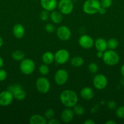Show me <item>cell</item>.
<instances>
[{"mask_svg": "<svg viewBox=\"0 0 124 124\" xmlns=\"http://www.w3.org/2000/svg\"><path fill=\"white\" fill-rule=\"evenodd\" d=\"M60 100L64 107L72 108L78 102L79 98L77 93L72 90H65L61 93Z\"/></svg>", "mask_w": 124, "mask_h": 124, "instance_id": "1", "label": "cell"}, {"mask_svg": "<svg viewBox=\"0 0 124 124\" xmlns=\"http://www.w3.org/2000/svg\"><path fill=\"white\" fill-rule=\"evenodd\" d=\"M100 7L98 0H86L83 4V10L86 14L92 15L98 13Z\"/></svg>", "mask_w": 124, "mask_h": 124, "instance_id": "2", "label": "cell"}, {"mask_svg": "<svg viewBox=\"0 0 124 124\" xmlns=\"http://www.w3.org/2000/svg\"><path fill=\"white\" fill-rule=\"evenodd\" d=\"M103 62L109 66H113L119 63L120 56L114 50H108L103 52L102 57Z\"/></svg>", "mask_w": 124, "mask_h": 124, "instance_id": "3", "label": "cell"}, {"mask_svg": "<svg viewBox=\"0 0 124 124\" xmlns=\"http://www.w3.org/2000/svg\"><path fill=\"white\" fill-rule=\"evenodd\" d=\"M35 69V64L31 59L26 58L21 61L19 64V70L21 72L25 75H29L32 73Z\"/></svg>", "mask_w": 124, "mask_h": 124, "instance_id": "4", "label": "cell"}, {"mask_svg": "<svg viewBox=\"0 0 124 124\" xmlns=\"http://www.w3.org/2000/svg\"><path fill=\"white\" fill-rule=\"evenodd\" d=\"M58 8L63 15H69L74 10V3L72 0H60L58 2Z\"/></svg>", "mask_w": 124, "mask_h": 124, "instance_id": "5", "label": "cell"}, {"mask_svg": "<svg viewBox=\"0 0 124 124\" xmlns=\"http://www.w3.org/2000/svg\"><path fill=\"white\" fill-rule=\"evenodd\" d=\"M36 88L40 93L45 94L47 93L51 88V84L49 81L45 77H40L36 80Z\"/></svg>", "mask_w": 124, "mask_h": 124, "instance_id": "6", "label": "cell"}, {"mask_svg": "<svg viewBox=\"0 0 124 124\" xmlns=\"http://www.w3.org/2000/svg\"><path fill=\"white\" fill-rule=\"evenodd\" d=\"M93 85L95 88L99 90L105 89L108 85V79L103 74H97L94 77Z\"/></svg>", "mask_w": 124, "mask_h": 124, "instance_id": "7", "label": "cell"}, {"mask_svg": "<svg viewBox=\"0 0 124 124\" xmlns=\"http://www.w3.org/2000/svg\"><path fill=\"white\" fill-rule=\"evenodd\" d=\"M70 54L66 49H60L54 54L55 61L58 64H64L69 61Z\"/></svg>", "mask_w": 124, "mask_h": 124, "instance_id": "8", "label": "cell"}, {"mask_svg": "<svg viewBox=\"0 0 124 124\" xmlns=\"http://www.w3.org/2000/svg\"><path fill=\"white\" fill-rule=\"evenodd\" d=\"M69 78L68 73L65 69H61L57 70L54 75V81L58 85H63L67 82Z\"/></svg>", "mask_w": 124, "mask_h": 124, "instance_id": "9", "label": "cell"}, {"mask_svg": "<svg viewBox=\"0 0 124 124\" xmlns=\"http://www.w3.org/2000/svg\"><path fill=\"white\" fill-rule=\"evenodd\" d=\"M56 35L62 41H68L71 36V31L68 27L66 25H61L56 30Z\"/></svg>", "mask_w": 124, "mask_h": 124, "instance_id": "10", "label": "cell"}, {"mask_svg": "<svg viewBox=\"0 0 124 124\" xmlns=\"http://www.w3.org/2000/svg\"><path fill=\"white\" fill-rule=\"evenodd\" d=\"M13 94L9 90L2 91L0 93V106L7 107L12 104L13 102Z\"/></svg>", "mask_w": 124, "mask_h": 124, "instance_id": "11", "label": "cell"}, {"mask_svg": "<svg viewBox=\"0 0 124 124\" xmlns=\"http://www.w3.org/2000/svg\"><path fill=\"white\" fill-rule=\"evenodd\" d=\"M79 44L81 48L85 49H90L93 47L94 41L89 35H83L79 38Z\"/></svg>", "mask_w": 124, "mask_h": 124, "instance_id": "12", "label": "cell"}, {"mask_svg": "<svg viewBox=\"0 0 124 124\" xmlns=\"http://www.w3.org/2000/svg\"><path fill=\"white\" fill-rule=\"evenodd\" d=\"M40 5L44 10L51 12L56 9L58 2L57 0H40Z\"/></svg>", "mask_w": 124, "mask_h": 124, "instance_id": "13", "label": "cell"}, {"mask_svg": "<svg viewBox=\"0 0 124 124\" xmlns=\"http://www.w3.org/2000/svg\"><path fill=\"white\" fill-rule=\"evenodd\" d=\"M74 113L70 108L64 109L61 114V119L64 123H69L73 120Z\"/></svg>", "mask_w": 124, "mask_h": 124, "instance_id": "14", "label": "cell"}, {"mask_svg": "<svg viewBox=\"0 0 124 124\" xmlns=\"http://www.w3.org/2000/svg\"><path fill=\"white\" fill-rule=\"evenodd\" d=\"M80 94L81 98L83 99L84 100L89 101L94 98V92L91 87H86L81 90Z\"/></svg>", "mask_w": 124, "mask_h": 124, "instance_id": "15", "label": "cell"}, {"mask_svg": "<svg viewBox=\"0 0 124 124\" xmlns=\"http://www.w3.org/2000/svg\"><path fill=\"white\" fill-rule=\"evenodd\" d=\"M13 34L15 37L17 39L23 38L25 34V29L24 26L21 24H17L13 27Z\"/></svg>", "mask_w": 124, "mask_h": 124, "instance_id": "16", "label": "cell"}, {"mask_svg": "<svg viewBox=\"0 0 124 124\" xmlns=\"http://www.w3.org/2000/svg\"><path fill=\"white\" fill-rule=\"evenodd\" d=\"M94 46H95L97 51H101V52H104L108 48V47H107V41H106L105 39L102 38H97L94 41Z\"/></svg>", "mask_w": 124, "mask_h": 124, "instance_id": "17", "label": "cell"}, {"mask_svg": "<svg viewBox=\"0 0 124 124\" xmlns=\"http://www.w3.org/2000/svg\"><path fill=\"white\" fill-rule=\"evenodd\" d=\"M47 122L46 117L40 115H33L29 119L30 124H46Z\"/></svg>", "mask_w": 124, "mask_h": 124, "instance_id": "18", "label": "cell"}, {"mask_svg": "<svg viewBox=\"0 0 124 124\" xmlns=\"http://www.w3.org/2000/svg\"><path fill=\"white\" fill-rule=\"evenodd\" d=\"M50 19L54 24H60L63 21V14L60 11H52L50 13Z\"/></svg>", "mask_w": 124, "mask_h": 124, "instance_id": "19", "label": "cell"}, {"mask_svg": "<svg viewBox=\"0 0 124 124\" xmlns=\"http://www.w3.org/2000/svg\"><path fill=\"white\" fill-rule=\"evenodd\" d=\"M41 59H42V61L44 64H46V65H50L52 63H53L55 61L54 54L51 52H49V51L46 52L42 55Z\"/></svg>", "mask_w": 124, "mask_h": 124, "instance_id": "20", "label": "cell"}, {"mask_svg": "<svg viewBox=\"0 0 124 124\" xmlns=\"http://www.w3.org/2000/svg\"><path fill=\"white\" fill-rule=\"evenodd\" d=\"M12 94H13L14 99L19 101H23L25 99L26 97V92L23 88L18 90L17 91L15 92L14 93H12Z\"/></svg>", "mask_w": 124, "mask_h": 124, "instance_id": "21", "label": "cell"}, {"mask_svg": "<svg viewBox=\"0 0 124 124\" xmlns=\"http://www.w3.org/2000/svg\"><path fill=\"white\" fill-rule=\"evenodd\" d=\"M84 59L82 57L77 56H74L71 60V64L74 67H80L83 64Z\"/></svg>", "mask_w": 124, "mask_h": 124, "instance_id": "22", "label": "cell"}, {"mask_svg": "<svg viewBox=\"0 0 124 124\" xmlns=\"http://www.w3.org/2000/svg\"><path fill=\"white\" fill-rule=\"evenodd\" d=\"M25 57V54L22 52L21 50H15L13 53H12V58L16 61H21L23 59H24Z\"/></svg>", "mask_w": 124, "mask_h": 124, "instance_id": "23", "label": "cell"}, {"mask_svg": "<svg viewBox=\"0 0 124 124\" xmlns=\"http://www.w3.org/2000/svg\"><path fill=\"white\" fill-rule=\"evenodd\" d=\"M119 45V42L115 38H111L107 41V47L108 49L115 50Z\"/></svg>", "mask_w": 124, "mask_h": 124, "instance_id": "24", "label": "cell"}, {"mask_svg": "<svg viewBox=\"0 0 124 124\" xmlns=\"http://www.w3.org/2000/svg\"><path fill=\"white\" fill-rule=\"evenodd\" d=\"M73 111L74 114L77 116H82L85 113V108L81 105H78L77 104L75 106L73 107Z\"/></svg>", "mask_w": 124, "mask_h": 124, "instance_id": "25", "label": "cell"}, {"mask_svg": "<svg viewBox=\"0 0 124 124\" xmlns=\"http://www.w3.org/2000/svg\"><path fill=\"white\" fill-rule=\"evenodd\" d=\"M47 65H48L43 64L40 65V67H39V72L43 76H46L49 73V68Z\"/></svg>", "mask_w": 124, "mask_h": 124, "instance_id": "26", "label": "cell"}, {"mask_svg": "<svg viewBox=\"0 0 124 124\" xmlns=\"http://www.w3.org/2000/svg\"><path fill=\"white\" fill-rule=\"evenodd\" d=\"M40 18L43 21H47L49 18H50L49 12H48L47 10H45L41 11L40 14Z\"/></svg>", "mask_w": 124, "mask_h": 124, "instance_id": "27", "label": "cell"}, {"mask_svg": "<svg viewBox=\"0 0 124 124\" xmlns=\"http://www.w3.org/2000/svg\"><path fill=\"white\" fill-rule=\"evenodd\" d=\"M88 70L91 73H96L98 70V67L96 63L91 62L88 65Z\"/></svg>", "mask_w": 124, "mask_h": 124, "instance_id": "28", "label": "cell"}, {"mask_svg": "<svg viewBox=\"0 0 124 124\" xmlns=\"http://www.w3.org/2000/svg\"><path fill=\"white\" fill-rule=\"evenodd\" d=\"M21 88H22L21 85L20 84H15L10 85L8 87V88H7V90H9L11 93H13L15 92L18 90L21 89Z\"/></svg>", "mask_w": 124, "mask_h": 124, "instance_id": "29", "label": "cell"}, {"mask_svg": "<svg viewBox=\"0 0 124 124\" xmlns=\"http://www.w3.org/2000/svg\"><path fill=\"white\" fill-rule=\"evenodd\" d=\"M55 26L52 23H48L45 26V30L49 33H52L56 31Z\"/></svg>", "mask_w": 124, "mask_h": 124, "instance_id": "30", "label": "cell"}, {"mask_svg": "<svg viewBox=\"0 0 124 124\" xmlns=\"http://www.w3.org/2000/svg\"><path fill=\"white\" fill-rule=\"evenodd\" d=\"M115 115L119 118L124 119V105L119 107L117 108Z\"/></svg>", "mask_w": 124, "mask_h": 124, "instance_id": "31", "label": "cell"}, {"mask_svg": "<svg viewBox=\"0 0 124 124\" xmlns=\"http://www.w3.org/2000/svg\"><path fill=\"white\" fill-rule=\"evenodd\" d=\"M101 7L105 8H109L113 4V0H100Z\"/></svg>", "mask_w": 124, "mask_h": 124, "instance_id": "32", "label": "cell"}, {"mask_svg": "<svg viewBox=\"0 0 124 124\" xmlns=\"http://www.w3.org/2000/svg\"><path fill=\"white\" fill-rule=\"evenodd\" d=\"M55 115V111L53 109L49 108L46 110L44 113V117L46 119H50L51 118H53Z\"/></svg>", "mask_w": 124, "mask_h": 124, "instance_id": "33", "label": "cell"}, {"mask_svg": "<svg viewBox=\"0 0 124 124\" xmlns=\"http://www.w3.org/2000/svg\"><path fill=\"white\" fill-rule=\"evenodd\" d=\"M7 72L4 69H0V82L4 81L7 78Z\"/></svg>", "mask_w": 124, "mask_h": 124, "instance_id": "34", "label": "cell"}, {"mask_svg": "<svg viewBox=\"0 0 124 124\" xmlns=\"http://www.w3.org/2000/svg\"><path fill=\"white\" fill-rule=\"evenodd\" d=\"M116 103L114 101H109L107 103V107H108V108L111 109V110H114V109H115L116 108Z\"/></svg>", "mask_w": 124, "mask_h": 124, "instance_id": "35", "label": "cell"}, {"mask_svg": "<svg viewBox=\"0 0 124 124\" xmlns=\"http://www.w3.org/2000/svg\"><path fill=\"white\" fill-rule=\"evenodd\" d=\"M47 123L49 124H60V122L58 120L56 119L51 118L50 119H49Z\"/></svg>", "mask_w": 124, "mask_h": 124, "instance_id": "36", "label": "cell"}, {"mask_svg": "<svg viewBox=\"0 0 124 124\" xmlns=\"http://www.w3.org/2000/svg\"><path fill=\"white\" fill-rule=\"evenodd\" d=\"M106 8L101 7L100 8L99 11H98V13L101 15H104L105 13H106Z\"/></svg>", "mask_w": 124, "mask_h": 124, "instance_id": "37", "label": "cell"}, {"mask_svg": "<svg viewBox=\"0 0 124 124\" xmlns=\"http://www.w3.org/2000/svg\"><path fill=\"white\" fill-rule=\"evenodd\" d=\"M83 124H95V122L92 119H89L86 120V121L83 122Z\"/></svg>", "mask_w": 124, "mask_h": 124, "instance_id": "38", "label": "cell"}, {"mask_svg": "<svg viewBox=\"0 0 124 124\" xmlns=\"http://www.w3.org/2000/svg\"><path fill=\"white\" fill-rule=\"evenodd\" d=\"M103 56V52H101V51H98L97 53V56L98 58H102Z\"/></svg>", "mask_w": 124, "mask_h": 124, "instance_id": "39", "label": "cell"}, {"mask_svg": "<svg viewBox=\"0 0 124 124\" xmlns=\"http://www.w3.org/2000/svg\"><path fill=\"white\" fill-rule=\"evenodd\" d=\"M120 73H121L122 76V77L124 79V64L120 67Z\"/></svg>", "mask_w": 124, "mask_h": 124, "instance_id": "40", "label": "cell"}, {"mask_svg": "<svg viewBox=\"0 0 124 124\" xmlns=\"http://www.w3.org/2000/svg\"><path fill=\"white\" fill-rule=\"evenodd\" d=\"M106 124H116L117 122L115 121H113V120H108V121L105 122Z\"/></svg>", "mask_w": 124, "mask_h": 124, "instance_id": "41", "label": "cell"}, {"mask_svg": "<svg viewBox=\"0 0 124 124\" xmlns=\"http://www.w3.org/2000/svg\"><path fill=\"white\" fill-rule=\"evenodd\" d=\"M4 65V60L2 59V57L0 56V69L2 67V66Z\"/></svg>", "mask_w": 124, "mask_h": 124, "instance_id": "42", "label": "cell"}, {"mask_svg": "<svg viewBox=\"0 0 124 124\" xmlns=\"http://www.w3.org/2000/svg\"><path fill=\"white\" fill-rule=\"evenodd\" d=\"M3 43H4L3 39H2V38L0 36V48H1V47L2 46V45H3Z\"/></svg>", "mask_w": 124, "mask_h": 124, "instance_id": "43", "label": "cell"}, {"mask_svg": "<svg viewBox=\"0 0 124 124\" xmlns=\"http://www.w3.org/2000/svg\"><path fill=\"white\" fill-rule=\"evenodd\" d=\"M98 1H100V0H98Z\"/></svg>", "mask_w": 124, "mask_h": 124, "instance_id": "44", "label": "cell"}]
</instances>
